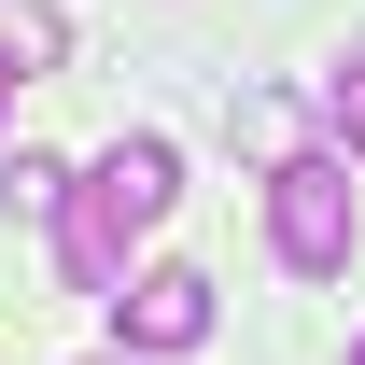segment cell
I'll return each instance as SVG.
<instances>
[{"mask_svg":"<svg viewBox=\"0 0 365 365\" xmlns=\"http://www.w3.org/2000/svg\"><path fill=\"white\" fill-rule=\"evenodd\" d=\"M211 323H225V309H211V267H140L127 295H113V337H127L140 365H155V351H197Z\"/></svg>","mask_w":365,"mask_h":365,"instance_id":"obj_3","label":"cell"},{"mask_svg":"<svg viewBox=\"0 0 365 365\" xmlns=\"http://www.w3.org/2000/svg\"><path fill=\"white\" fill-rule=\"evenodd\" d=\"M113 365H140V351H113Z\"/></svg>","mask_w":365,"mask_h":365,"instance_id":"obj_9","label":"cell"},{"mask_svg":"<svg viewBox=\"0 0 365 365\" xmlns=\"http://www.w3.org/2000/svg\"><path fill=\"white\" fill-rule=\"evenodd\" d=\"M169 197H182V155H169L155 127H127L85 182H71V211H56V267H71V295L113 309V295H127V239L169 225Z\"/></svg>","mask_w":365,"mask_h":365,"instance_id":"obj_1","label":"cell"},{"mask_svg":"<svg viewBox=\"0 0 365 365\" xmlns=\"http://www.w3.org/2000/svg\"><path fill=\"white\" fill-rule=\"evenodd\" d=\"M14 85H29V56H14V43H0V127H14Z\"/></svg>","mask_w":365,"mask_h":365,"instance_id":"obj_7","label":"cell"},{"mask_svg":"<svg viewBox=\"0 0 365 365\" xmlns=\"http://www.w3.org/2000/svg\"><path fill=\"white\" fill-rule=\"evenodd\" d=\"M351 169H337V155H295V169H267V239H281V267L295 281H337L351 267Z\"/></svg>","mask_w":365,"mask_h":365,"instance_id":"obj_2","label":"cell"},{"mask_svg":"<svg viewBox=\"0 0 365 365\" xmlns=\"http://www.w3.org/2000/svg\"><path fill=\"white\" fill-rule=\"evenodd\" d=\"M323 127H337V140H351V155H365V56H351V71H337V85H323Z\"/></svg>","mask_w":365,"mask_h":365,"instance_id":"obj_6","label":"cell"},{"mask_svg":"<svg viewBox=\"0 0 365 365\" xmlns=\"http://www.w3.org/2000/svg\"><path fill=\"white\" fill-rule=\"evenodd\" d=\"M351 365H365V337H351Z\"/></svg>","mask_w":365,"mask_h":365,"instance_id":"obj_8","label":"cell"},{"mask_svg":"<svg viewBox=\"0 0 365 365\" xmlns=\"http://www.w3.org/2000/svg\"><path fill=\"white\" fill-rule=\"evenodd\" d=\"M0 211H14V225H56V211H71V169H56V155H14V169H0Z\"/></svg>","mask_w":365,"mask_h":365,"instance_id":"obj_4","label":"cell"},{"mask_svg":"<svg viewBox=\"0 0 365 365\" xmlns=\"http://www.w3.org/2000/svg\"><path fill=\"white\" fill-rule=\"evenodd\" d=\"M239 140H253L267 169H295V98H239Z\"/></svg>","mask_w":365,"mask_h":365,"instance_id":"obj_5","label":"cell"}]
</instances>
